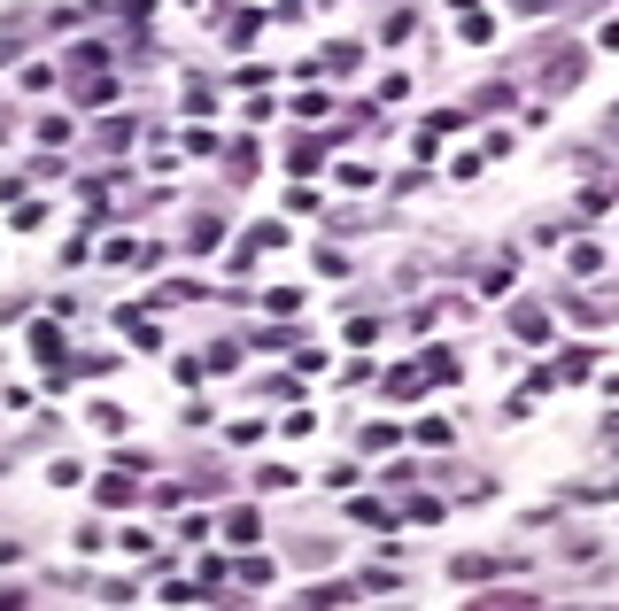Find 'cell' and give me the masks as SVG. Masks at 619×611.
Returning a JSON list of instances; mask_svg holds the SVG:
<instances>
[]
</instances>
